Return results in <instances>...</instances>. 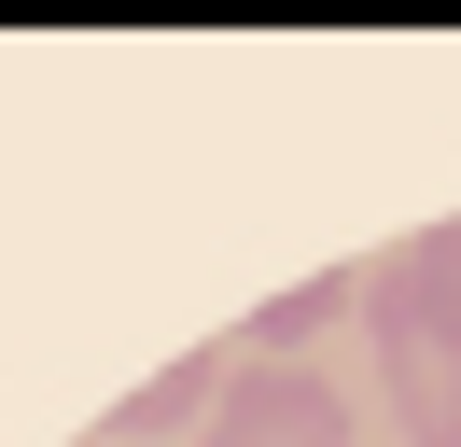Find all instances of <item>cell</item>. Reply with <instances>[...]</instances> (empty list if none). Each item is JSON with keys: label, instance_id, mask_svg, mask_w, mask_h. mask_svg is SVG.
Here are the masks:
<instances>
[{"label": "cell", "instance_id": "3957f363", "mask_svg": "<svg viewBox=\"0 0 461 447\" xmlns=\"http://www.w3.org/2000/svg\"><path fill=\"white\" fill-rule=\"evenodd\" d=\"M377 378H392V406H405V447H461V350L447 335L377 322Z\"/></svg>", "mask_w": 461, "mask_h": 447}, {"label": "cell", "instance_id": "7a4b0ae2", "mask_svg": "<svg viewBox=\"0 0 461 447\" xmlns=\"http://www.w3.org/2000/svg\"><path fill=\"white\" fill-rule=\"evenodd\" d=\"M364 322H405V335H447L461 350V210L420 224V238H392L364 266Z\"/></svg>", "mask_w": 461, "mask_h": 447}, {"label": "cell", "instance_id": "6da1fadb", "mask_svg": "<svg viewBox=\"0 0 461 447\" xmlns=\"http://www.w3.org/2000/svg\"><path fill=\"white\" fill-rule=\"evenodd\" d=\"M210 447H349V406L308 363H252V378L210 406Z\"/></svg>", "mask_w": 461, "mask_h": 447}, {"label": "cell", "instance_id": "277c9868", "mask_svg": "<svg viewBox=\"0 0 461 447\" xmlns=\"http://www.w3.org/2000/svg\"><path fill=\"white\" fill-rule=\"evenodd\" d=\"M210 391H238V378H224V350H182L168 378H140V391L113 406V433H168V419H196Z\"/></svg>", "mask_w": 461, "mask_h": 447}, {"label": "cell", "instance_id": "5b68a950", "mask_svg": "<svg viewBox=\"0 0 461 447\" xmlns=\"http://www.w3.org/2000/svg\"><path fill=\"white\" fill-rule=\"evenodd\" d=\"M336 307H364V279H336V266H321V279H294L280 307H252V350H266V363H294L321 322H336Z\"/></svg>", "mask_w": 461, "mask_h": 447}]
</instances>
